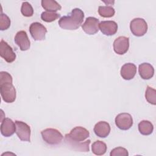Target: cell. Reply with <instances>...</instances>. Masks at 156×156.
I'll return each instance as SVG.
<instances>
[{
    "label": "cell",
    "mask_w": 156,
    "mask_h": 156,
    "mask_svg": "<svg viewBox=\"0 0 156 156\" xmlns=\"http://www.w3.org/2000/svg\"><path fill=\"white\" fill-rule=\"evenodd\" d=\"M0 92L5 102L12 103L15 101L16 93L12 83V77L6 71L0 73Z\"/></svg>",
    "instance_id": "obj_1"
},
{
    "label": "cell",
    "mask_w": 156,
    "mask_h": 156,
    "mask_svg": "<svg viewBox=\"0 0 156 156\" xmlns=\"http://www.w3.org/2000/svg\"><path fill=\"white\" fill-rule=\"evenodd\" d=\"M84 18L83 12L75 8L66 16H63L58 20L59 26L66 30H76L80 27Z\"/></svg>",
    "instance_id": "obj_2"
},
{
    "label": "cell",
    "mask_w": 156,
    "mask_h": 156,
    "mask_svg": "<svg viewBox=\"0 0 156 156\" xmlns=\"http://www.w3.org/2000/svg\"><path fill=\"white\" fill-rule=\"evenodd\" d=\"M43 140L50 145H58L61 143L63 136L60 132L55 129L48 128L41 132Z\"/></svg>",
    "instance_id": "obj_3"
},
{
    "label": "cell",
    "mask_w": 156,
    "mask_h": 156,
    "mask_svg": "<svg viewBox=\"0 0 156 156\" xmlns=\"http://www.w3.org/2000/svg\"><path fill=\"white\" fill-rule=\"evenodd\" d=\"M130 29L135 36L141 37L147 32V24L144 19L136 18L130 21Z\"/></svg>",
    "instance_id": "obj_4"
},
{
    "label": "cell",
    "mask_w": 156,
    "mask_h": 156,
    "mask_svg": "<svg viewBox=\"0 0 156 156\" xmlns=\"http://www.w3.org/2000/svg\"><path fill=\"white\" fill-rule=\"evenodd\" d=\"M90 132L85 128L81 126H77L73 128L69 133L66 134L65 137L76 142H82L88 138Z\"/></svg>",
    "instance_id": "obj_5"
},
{
    "label": "cell",
    "mask_w": 156,
    "mask_h": 156,
    "mask_svg": "<svg viewBox=\"0 0 156 156\" xmlns=\"http://www.w3.org/2000/svg\"><path fill=\"white\" fill-rule=\"evenodd\" d=\"M29 32L35 40L41 41L45 39L47 29L42 24L38 22H34L30 24Z\"/></svg>",
    "instance_id": "obj_6"
},
{
    "label": "cell",
    "mask_w": 156,
    "mask_h": 156,
    "mask_svg": "<svg viewBox=\"0 0 156 156\" xmlns=\"http://www.w3.org/2000/svg\"><path fill=\"white\" fill-rule=\"evenodd\" d=\"M116 126L121 130H127L133 125V119L132 116L127 113H121L118 114L115 119Z\"/></svg>",
    "instance_id": "obj_7"
},
{
    "label": "cell",
    "mask_w": 156,
    "mask_h": 156,
    "mask_svg": "<svg viewBox=\"0 0 156 156\" xmlns=\"http://www.w3.org/2000/svg\"><path fill=\"white\" fill-rule=\"evenodd\" d=\"M15 133L18 137L23 141H30V128L26 122L21 121H15Z\"/></svg>",
    "instance_id": "obj_8"
},
{
    "label": "cell",
    "mask_w": 156,
    "mask_h": 156,
    "mask_svg": "<svg viewBox=\"0 0 156 156\" xmlns=\"http://www.w3.org/2000/svg\"><path fill=\"white\" fill-rule=\"evenodd\" d=\"M0 55L8 63H12L16 59V54L4 40H1L0 42Z\"/></svg>",
    "instance_id": "obj_9"
},
{
    "label": "cell",
    "mask_w": 156,
    "mask_h": 156,
    "mask_svg": "<svg viewBox=\"0 0 156 156\" xmlns=\"http://www.w3.org/2000/svg\"><path fill=\"white\" fill-rule=\"evenodd\" d=\"M99 21L98 19L93 16H89L86 18L85 23L82 26V28L86 34L94 35L99 30Z\"/></svg>",
    "instance_id": "obj_10"
},
{
    "label": "cell",
    "mask_w": 156,
    "mask_h": 156,
    "mask_svg": "<svg viewBox=\"0 0 156 156\" xmlns=\"http://www.w3.org/2000/svg\"><path fill=\"white\" fill-rule=\"evenodd\" d=\"M129 48V38L124 36L116 38L113 42L114 51L119 54L122 55L126 53Z\"/></svg>",
    "instance_id": "obj_11"
},
{
    "label": "cell",
    "mask_w": 156,
    "mask_h": 156,
    "mask_svg": "<svg viewBox=\"0 0 156 156\" xmlns=\"http://www.w3.org/2000/svg\"><path fill=\"white\" fill-rule=\"evenodd\" d=\"M14 40L21 51H27L30 48V43L26 31L20 30L18 32L15 37Z\"/></svg>",
    "instance_id": "obj_12"
},
{
    "label": "cell",
    "mask_w": 156,
    "mask_h": 156,
    "mask_svg": "<svg viewBox=\"0 0 156 156\" xmlns=\"http://www.w3.org/2000/svg\"><path fill=\"white\" fill-rule=\"evenodd\" d=\"M99 28L103 34L110 36L116 33L118 24L114 21H102L99 23Z\"/></svg>",
    "instance_id": "obj_13"
},
{
    "label": "cell",
    "mask_w": 156,
    "mask_h": 156,
    "mask_svg": "<svg viewBox=\"0 0 156 156\" xmlns=\"http://www.w3.org/2000/svg\"><path fill=\"white\" fill-rule=\"evenodd\" d=\"M15 124L11 119L5 118L1 120V133L3 136L9 137L15 132Z\"/></svg>",
    "instance_id": "obj_14"
},
{
    "label": "cell",
    "mask_w": 156,
    "mask_h": 156,
    "mask_svg": "<svg viewBox=\"0 0 156 156\" xmlns=\"http://www.w3.org/2000/svg\"><path fill=\"white\" fill-rule=\"evenodd\" d=\"M65 143L66 144L69 146L71 149L76 151H79V152H88L89 146L90 144V140H88L86 141H82V142H76L73 141L65 137Z\"/></svg>",
    "instance_id": "obj_15"
},
{
    "label": "cell",
    "mask_w": 156,
    "mask_h": 156,
    "mask_svg": "<svg viewBox=\"0 0 156 156\" xmlns=\"http://www.w3.org/2000/svg\"><path fill=\"white\" fill-rule=\"evenodd\" d=\"M136 73V66L132 63H127L123 65L121 68V77L127 80L132 79Z\"/></svg>",
    "instance_id": "obj_16"
},
{
    "label": "cell",
    "mask_w": 156,
    "mask_h": 156,
    "mask_svg": "<svg viewBox=\"0 0 156 156\" xmlns=\"http://www.w3.org/2000/svg\"><path fill=\"white\" fill-rule=\"evenodd\" d=\"M94 132L100 138L107 137L110 132V124L105 121H99L94 127Z\"/></svg>",
    "instance_id": "obj_17"
},
{
    "label": "cell",
    "mask_w": 156,
    "mask_h": 156,
    "mask_svg": "<svg viewBox=\"0 0 156 156\" xmlns=\"http://www.w3.org/2000/svg\"><path fill=\"white\" fill-rule=\"evenodd\" d=\"M138 72L140 77L144 80L150 79L154 74V67L148 63H143L139 65Z\"/></svg>",
    "instance_id": "obj_18"
},
{
    "label": "cell",
    "mask_w": 156,
    "mask_h": 156,
    "mask_svg": "<svg viewBox=\"0 0 156 156\" xmlns=\"http://www.w3.org/2000/svg\"><path fill=\"white\" fill-rule=\"evenodd\" d=\"M154 130L153 124L149 121L143 120L138 124V130L143 135H151Z\"/></svg>",
    "instance_id": "obj_19"
},
{
    "label": "cell",
    "mask_w": 156,
    "mask_h": 156,
    "mask_svg": "<svg viewBox=\"0 0 156 156\" xmlns=\"http://www.w3.org/2000/svg\"><path fill=\"white\" fill-rule=\"evenodd\" d=\"M41 3L43 8L48 12H55L62 9L61 5L54 0H42Z\"/></svg>",
    "instance_id": "obj_20"
},
{
    "label": "cell",
    "mask_w": 156,
    "mask_h": 156,
    "mask_svg": "<svg viewBox=\"0 0 156 156\" xmlns=\"http://www.w3.org/2000/svg\"><path fill=\"white\" fill-rule=\"evenodd\" d=\"M92 152L96 155H102L107 151V145L102 141L97 140L91 146Z\"/></svg>",
    "instance_id": "obj_21"
},
{
    "label": "cell",
    "mask_w": 156,
    "mask_h": 156,
    "mask_svg": "<svg viewBox=\"0 0 156 156\" xmlns=\"http://www.w3.org/2000/svg\"><path fill=\"white\" fill-rule=\"evenodd\" d=\"M98 13L102 17L110 18L115 15V10L112 6H99L98 8Z\"/></svg>",
    "instance_id": "obj_22"
},
{
    "label": "cell",
    "mask_w": 156,
    "mask_h": 156,
    "mask_svg": "<svg viewBox=\"0 0 156 156\" xmlns=\"http://www.w3.org/2000/svg\"><path fill=\"white\" fill-rule=\"evenodd\" d=\"M60 15L58 13H57L55 12H48L45 11L41 13V18L43 21L47 22V23H50L55 21L57 18L60 17Z\"/></svg>",
    "instance_id": "obj_23"
},
{
    "label": "cell",
    "mask_w": 156,
    "mask_h": 156,
    "mask_svg": "<svg viewBox=\"0 0 156 156\" xmlns=\"http://www.w3.org/2000/svg\"><path fill=\"white\" fill-rule=\"evenodd\" d=\"M145 97L146 101L152 105L156 104V91L155 89L147 86L145 93Z\"/></svg>",
    "instance_id": "obj_24"
},
{
    "label": "cell",
    "mask_w": 156,
    "mask_h": 156,
    "mask_svg": "<svg viewBox=\"0 0 156 156\" xmlns=\"http://www.w3.org/2000/svg\"><path fill=\"white\" fill-rule=\"evenodd\" d=\"M21 12L22 15L26 17L32 16L34 14V9L30 3L28 2H23L21 8Z\"/></svg>",
    "instance_id": "obj_25"
},
{
    "label": "cell",
    "mask_w": 156,
    "mask_h": 156,
    "mask_svg": "<svg viewBox=\"0 0 156 156\" xmlns=\"http://www.w3.org/2000/svg\"><path fill=\"white\" fill-rule=\"evenodd\" d=\"M10 23L9 17L6 14L1 12L0 16V30H4L9 29L10 26Z\"/></svg>",
    "instance_id": "obj_26"
},
{
    "label": "cell",
    "mask_w": 156,
    "mask_h": 156,
    "mask_svg": "<svg viewBox=\"0 0 156 156\" xmlns=\"http://www.w3.org/2000/svg\"><path fill=\"white\" fill-rule=\"evenodd\" d=\"M110 156H127L129 155L128 151L126 149L122 147H115L112 149L110 154Z\"/></svg>",
    "instance_id": "obj_27"
}]
</instances>
